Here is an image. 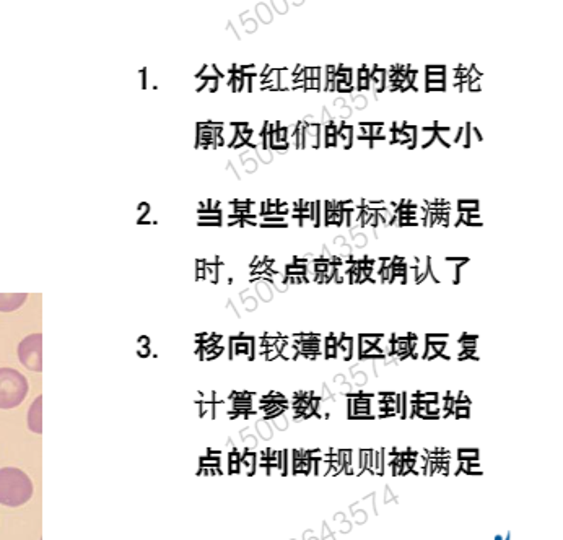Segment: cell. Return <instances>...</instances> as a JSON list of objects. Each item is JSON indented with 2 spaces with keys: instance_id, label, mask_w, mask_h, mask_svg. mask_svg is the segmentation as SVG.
Returning a JSON list of instances; mask_svg holds the SVG:
<instances>
[{
  "instance_id": "cell-17",
  "label": "cell",
  "mask_w": 563,
  "mask_h": 540,
  "mask_svg": "<svg viewBox=\"0 0 563 540\" xmlns=\"http://www.w3.org/2000/svg\"><path fill=\"white\" fill-rule=\"evenodd\" d=\"M370 82L371 85H376V83H386V69H381V67L378 65V69L370 75Z\"/></svg>"
},
{
  "instance_id": "cell-18",
  "label": "cell",
  "mask_w": 563,
  "mask_h": 540,
  "mask_svg": "<svg viewBox=\"0 0 563 540\" xmlns=\"http://www.w3.org/2000/svg\"><path fill=\"white\" fill-rule=\"evenodd\" d=\"M453 417H454L456 420L469 419V417H471V407H466V405H456V404H454Z\"/></svg>"
},
{
  "instance_id": "cell-12",
  "label": "cell",
  "mask_w": 563,
  "mask_h": 540,
  "mask_svg": "<svg viewBox=\"0 0 563 540\" xmlns=\"http://www.w3.org/2000/svg\"><path fill=\"white\" fill-rule=\"evenodd\" d=\"M479 449L477 448H461L458 449V459L459 461H471V459H479Z\"/></svg>"
},
{
  "instance_id": "cell-30",
  "label": "cell",
  "mask_w": 563,
  "mask_h": 540,
  "mask_svg": "<svg viewBox=\"0 0 563 540\" xmlns=\"http://www.w3.org/2000/svg\"><path fill=\"white\" fill-rule=\"evenodd\" d=\"M428 82H446V74H427L425 83Z\"/></svg>"
},
{
  "instance_id": "cell-16",
  "label": "cell",
  "mask_w": 563,
  "mask_h": 540,
  "mask_svg": "<svg viewBox=\"0 0 563 540\" xmlns=\"http://www.w3.org/2000/svg\"><path fill=\"white\" fill-rule=\"evenodd\" d=\"M425 341L427 343H448L449 336L448 334H427Z\"/></svg>"
},
{
  "instance_id": "cell-28",
  "label": "cell",
  "mask_w": 563,
  "mask_h": 540,
  "mask_svg": "<svg viewBox=\"0 0 563 540\" xmlns=\"http://www.w3.org/2000/svg\"><path fill=\"white\" fill-rule=\"evenodd\" d=\"M354 243H355L356 248H364V246H366L368 239H366L365 235H361V233H355V235H354Z\"/></svg>"
},
{
  "instance_id": "cell-15",
  "label": "cell",
  "mask_w": 563,
  "mask_h": 540,
  "mask_svg": "<svg viewBox=\"0 0 563 540\" xmlns=\"http://www.w3.org/2000/svg\"><path fill=\"white\" fill-rule=\"evenodd\" d=\"M329 469H331V462L324 459H316V470L315 475L317 477H326Z\"/></svg>"
},
{
  "instance_id": "cell-20",
  "label": "cell",
  "mask_w": 563,
  "mask_h": 540,
  "mask_svg": "<svg viewBox=\"0 0 563 540\" xmlns=\"http://www.w3.org/2000/svg\"><path fill=\"white\" fill-rule=\"evenodd\" d=\"M361 341H365V342H368V343H371V345H378V342L381 341V337H383V334H361V336H359Z\"/></svg>"
},
{
  "instance_id": "cell-7",
  "label": "cell",
  "mask_w": 563,
  "mask_h": 540,
  "mask_svg": "<svg viewBox=\"0 0 563 540\" xmlns=\"http://www.w3.org/2000/svg\"><path fill=\"white\" fill-rule=\"evenodd\" d=\"M341 356L344 361H350L354 358V337L344 334L341 342L337 343V358Z\"/></svg>"
},
{
  "instance_id": "cell-2",
  "label": "cell",
  "mask_w": 563,
  "mask_h": 540,
  "mask_svg": "<svg viewBox=\"0 0 563 540\" xmlns=\"http://www.w3.org/2000/svg\"><path fill=\"white\" fill-rule=\"evenodd\" d=\"M28 381L20 371L0 368V409H15L23 402L28 394Z\"/></svg>"
},
{
  "instance_id": "cell-33",
  "label": "cell",
  "mask_w": 563,
  "mask_h": 540,
  "mask_svg": "<svg viewBox=\"0 0 563 540\" xmlns=\"http://www.w3.org/2000/svg\"><path fill=\"white\" fill-rule=\"evenodd\" d=\"M472 140H479V142L483 140L482 133L479 132L477 127H474V126H471V143H472Z\"/></svg>"
},
{
  "instance_id": "cell-24",
  "label": "cell",
  "mask_w": 563,
  "mask_h": 540,
  "mask_svg": "<svg viewBox=\"0 0 563 540\" xmlns=\"http://www.w3.org/2000/svg\"><path fill=\"white\" fill-rule=\"evenodd\" d=\"M371 127V138H378L381 133V129L384 127V122H370Z\"/></svg>"
},
{
  "instance_id": "cell-34",
  "label": "cell",
  "mask_w": 563,
  "mask_h": 540,
  "mask_svg": "<svg viewBox=\"0 0 563 540\" xmlns=\"http://www.w3.org/2000/svg\"><path fill=\"white\" fill-rule=\"evenodd\" d=\"M324 343H326V347H337L339 341H337L336 334H331V336H326Z\"/></svg>"
},
{
  "instance_id": "cell-29",
  "label": "cell",
  "mask_w": 563,
  "mask_h": 540,
  "mask_svg": "<svg viewBox=\"0 0 563 540\" xmlns=\"http://www.w3.org/2000/svg\"><path fill=\"white\" fill-rule=\"evenodd\" d=\"M483 474L481 464H472L469 465V470H467V477L469 475H476V477H481Z\"/></svg>"
},
{
  "instance_id": "cell-3",
  "label": "cell",
  "mask_w": 563,
  "mask_h": 540,
  "mask_svg": "<svg viewBox=\"0 0 563 540\" xmlns=\"http://www.w3.org/2000/svg\"><path fill=\"white\" fill-rule=\"evenodd\" d=\"M20 363L26 370L41 373L43 371V336L31 334L25 337L18 345Z\"/></svg>"
},
{
  "instance_id": "cell-31",
  "label": "cell",
  "mask_w": 563,
  "mask_h": 540,
  "mask_svg": "<svg viewBox=\"0 0 563 540\" xmlns=\"http://www.w3.org/2000/svg\"><path fill=\"white\" fill-rule=\"evenodd\" d=\"M205 88H207V90L212 93L219 90V79H209L207 83H205Z\"/></svg>"
},
{
  "instance_id": "cell-42",
  "label": "cell",
  "mask_w": 563,
  "mask_h": 540,
  "mask_svg": "<svg viewBox=\"0 0 563 540\" xmlns=\"http://www.w3.org/2000/svg\"><path fill=\"white\" fill-rule=\"evenodd\" d=\"M324 92L326 93H334V92H336V82H327Z\"/></svg>"
},
{
  "instance_id": "cell-11",
  "label": "cell",
  "mask_w": 563,
  "mask_h": 540,
  "mask_svg": "<svg viewBox=\"0 0 563 540\" xmlns=\"http://www.w3.org/2000/svg\"><path fill=\"white\" fill-rule=\"evenodd\" d=\"M373 456H375V475H384V451L383 449H373Z\"/></svg>"
},
{
  "instance_id": "cell-45",
  "label": "cell",
  "mask_w": 563,
  "mask_h": 540,
  "mask_svg": "<svg viewBox=\"0 0 563 540\" xmlns=\"http://www.w3.org/2000/svg\"><path fill=\"white\" fill-rule=\"evenodd\" d=\"M344 381H345V378L342 375H339V376L334 378V382H336V384H342Z\"/></svg>"
},
{
  "instance_id": "cell-21",
  "label": "cell",
  "mask_w": 563,
  "mask_h": 540,
  "mask_svg": "<svg viewBox=\"0 0 563 540\" xmlns=\"http://www.w3.org/2000/svg\"><path fill=\"white\" fill-rule=\"evenodd\" d=\"M366 104H368V99H366L365 94H355L354 103H352V106H354L355 109H365Z\"/></svg>"
},
{
  "instance_id": "cell-35",
  "label": "cell",
  "mask_w": 563,
  "mask_h": 540,
  "mask_svg": "<svg viewBox=\"0 0 563 540\" xmlns=\"http://www.w3.org/2000/svg\"><path fill=\"white\" fill-rule=\"evenodd\" d=\"M324 356H326V360H334V358H337V347H326Z\"/></svg>"
},
{
  "instance_id": "cell-36",
  "label": "cell",
  "mask_w": 563,
  "mask_h": 540,
  "mask_svg": "<svg viewBox=\"0 0 563 540\" xmlns=\"http://www.w3.org/2000/svg\"><path fill=\"white\" fill-rule=\"evenodd\" d=\"M391 272H393V275H405L407 265L405 264L404 265H393Z\"/></svg>"
},
{
  "instance_id": "cell-43",
  "label": "cell",
  "mask_w": 563,
  "mask_h": 540,
  "mask_svg": "<svg viewBox=\"0 0 563 540\" xmlns=\"http://www.w3.org/2000/svg\"><path fill=\"white\" fill-rule=\"evenodd\" d=\"M334 244H336L337 248H342V246H345V239H344V236H337V238H334Z\"/></svg>"
},
{
  "instance_id": "cell-14",
  "label": "cell",
  "mask_w": 563,
  "mask_h": 540,
  "mask_svg": "<svg viewBox=\"0 0 563 540\" xmlns=\"http://www.w3.org/2000/svg\"><path fill=\"white\" fill-rule=\"evenodd\" d=\"M280 356L283 360H297L298 358V348H297V345H285V347H283L282 350H280Z\"/></svg>"
},
{
  "instance_id": "cell-5",
  "label": "cell",
  "mask_w": 563,
  "mask_h": 540,
  "mask_svg": "<svg viewBox=\"0 0 563 540\" xmlns=\"http://www.w3.org/2000/svg\"><path fill=\"white\" fill-rule=\"evenodd\" d=\"M26 298H28L26 293H12V294L0 293V313H12V311H16L26 302Z\"/></svg>"
},
{
  "instance_id": "cell-1",
  "label": "cell",
  "mask_w": 563,
  "mask_h": 540,
  "mask_svg": "<svg viewBox=\"0 0 563 540\" xmlns=\"http://www.w3.org/2000/svg\"><path fill=\"white\" fill-rule=\"evenodd\" d=\"M33 482L23 470L16 467L0 469V505L18 508L31 500Z\"/></svg>"
},
{
  "instance_id": "cell-13",
  "label": "cell",
  "mask_w": 563,
  "mask_h": 540,
  "mask_svg": "<svg viewBox=\"0 0 563 540\" xmlns=\"http://www.w3.org/2000/svg\"><path fill=\"white\" fill-rule=\"evenodd\" d=\"M384 358H386V353H384L383 350L378 347V345H373V347L364 355V358L361 360H384Z\"/></svg>"
},
{
  "instance_id": "cell-25",
  "label": "cell",
  "mask_w": 563,
  "mask_h": 540,
  "mask_svg": "<svg viewBox=\"0 0 563 540\" xmlns=\"http://www.w3.org/2000/svg\"><path fill=\"white\" fill-rule=\"evenodd\" d=\"M371 347H373L371 343H368V342H365V341H361V338L359 337V360L364 358V355H365Z\"/></svg>"
},
{
  "instance_id": "cell-4",
  "label": "cell",
  "mask_w": 563,
  "mask_h": 540,
  "mask_svg": "<svg viewBox=\"0 0 563 540\" xmlns=\"http://www.w3.org/2000/svg\"><path fill=\"white\" fill-rule=\"evenodd\" d=\"M28 428L36 435L43 433V395H38L28 410Z\"/></svg>"
},
{
  "instance_id": "cell-32",
  "label": "cell",
  "mask_w": 563,
  "mask_h": 540,
  "mask_svg": "<svg viewBox=\"0 0 563 540\" xmlns=\"http://www.w3.org/2000/svg\"><path fill=\"white\" fill-rule=\"evenodd\" d=\"M244 145H246V142L243 140L241 136H238V133H236V137L233 138V142H231L228 147H231V148H241V147H244Z\"/></svg>"
},
{
  "instance_id": "cell-44",
  "label": "cell",
  "mask_w": 563,
  "mask_h": 540,
  "mask_svg": "<svg viewBox=\"0 0 563 540\" xmlns=\"http://www.w3.org/2000/svg\"><path fill=\"white\" fill-rule=\"evenodd\" d=\"M324 72H326V74H334V75H336L337 74V65H326Z\"/></svg>"
},
{
  "instance_id": "cell-22",
  "label": "cell",
  "mask_w": 563,
  "mask_h": 540,
  "mask_svg": "<svg viewBox=\"0 0 563 540\" xmlns=\"http://www.w3.org/2000/svg\"><path fill=\"white\" fill-rule=\"evenodd\" d=\"M417 395H419V400H422V402H434V400L439 399L438 392H417Z\"/></svg>"
},
{
  "instance_id": "cell-26",
  "label": "cell",
  "mask_w": 563,
  "mask_h": 540,
  "mask_svg": "<svg viewBox=\"0 0 563 540\" xmlns=\"http://www.w3.org/2000/svg\"><path fill=\"white\" fill-rule=\"evenodd\" d=\"M425 72L427 74H446V67L444 65H427Z\"/></svg>"
},
{
  "instance_id": "cell-10",
  "label": "cell",
  "mask_w": 563,
  "mask_h": 540,
  "mask_svg": "<svg viewBox=\"0 0 563 540\" xmlns=\"http://www.w3.org/2000/svg\"><path fill=\"white\" fill-rule=\"evenodd\" d=\"M479 204H481V202H479V200H476V199H472V200L459 199L458 205H456V209H458V211H476V210H479V207H481Z\"/></svg>"
},
{
  "instance_id": "cell-39",
  "label": "cell",
  "mask_w": 563,
  "mask_h": 540,
  "mask_svg": "<svg viewBox=\"0 0 563 540\" xmlns=\"http://www.w3.org/2000/svg\"><path fill=\"white\" fill-rule=\"evenodd\" d=\"M354 378H355V381L360 384V386H361V384H365V382H366L365 373H361V371H360V373H354Z\"/></svg>"
},
{
  "instance_id": "cell-8",
  "label": "cell",
  "mask_w": 563,
  "mask_h": 540,
  "mask_svg": "<svg viewBox=\"0 0 563 540\" xmlns=\"http://www.w3.org/2000/svg\"><path fill=\"white\" fill-rule=\"evenodd\" d=\"M430 258L419 260V265L415 267V283H423L430 277Z\"/></svg>"
},
{
  "instance_id": "cell-6",
  "label": "cell",
  "mask_w": 563,
  "mask_h": 540,
  "mask_svg": "<svg viewBox=\"0 0 563 540\" xmlns=\"http://www.w3.org/2000/svg\"><path fill=\"white\" fill-rule=\"evenodd\" d=\"M434 140H437V122H433L432 127H422L417 132V145H420L422 148H428L433 145Z\"/></svg>"
},
{
  "instance_id": "cell-40",
  "label": "cell",
  "mask_w": 563,
  "mask_h": 540,
  "mask_svg": "<svg viewBox=\"0 0 563 540\" xmlns=\"http://www.w3.org/2000/svg\"><path fill=\"white\" fill-rule=\"evenodd\" d=\"M347 101V99H344V98H337L336 101H334V106H336L337 109H341V108H344V106H349V103H345Z\"/></svg>"
},
{
  "instance_id": "cell-38",
  "label": "cell",
  "mask_w": 563,
  "mask_h": 540,
  "mask_svg": "<svg viewBox=\"0 0 563 540\" xmlns=\"http://www.w3.org/2000/svg\"><path fill=\"white\" fill-rule=\"evenodd\" d=\"M462 341L477 342V341H479V336H476V334H462V336L458 338V342H462Z\"/></svg>"
},
{
  "instance_id": "cell-23",
  "label": "cell",
  "mask_w": 563,
  "mask_h": 540,
  "mask_svg": "<svg viewBox=\"0 0 563 540\" xmlns=\"http://www.w3.org/2000/svg\"><path fill=\"white\" fill-rule=\"evenodd\" d=\"M371 88L370 79H356V92H368Z\"/></svg>"
},
{
  "instance_id": "cell-19",
  "label": "cell",
  "mask_w": 563,
  "mask_h": 540,
  "mask_svg": "<svg viewBox=\"0 0 563 540\" xmlns=\"http://www.w3.org/2000/svg\"><path fill=\"white\" fill-rule=\"evenodd\" d=\"M425 90L428 93H437L446 90V82H428L425 83Z\"/></svg>"
},
{
  "instance_id": "cell-37",
  "label": "cell",
  "mask_w": 563,
  "mask_h": 540,
  "mask_svg": "<svg viewBox=\"0 0 563 540\" xmlns=\"http://www.w3.org/2000/svg\"><path fill=\"white\" fill-rule=\"evenodd\" d=\"M481 90H482V80H476V82L469 83V92L479 93Z\"/></svg>"
},
{
  "instance_id": "cell-9",
  "label": "cell",
  "mask_w": 563,
  "mask_h": 540,
  "mask_svg": "<svg viewBox=\"0 0 563 540\" xmlns=\"http://www.w3.org/2000/svg\"><path fill=\"white\" fill-rule=\"evenodd\" d=\"M471 126L469 122L464 127H461L459 133H458V138H456V143H459L464 148H469L471 147Z\"/></svg>"
},
{
  "instance_id": "cell-41",
  "label": "cell",
  "mask_w": 563,
  "mask_h": 540,
  "mask_svg": "<svg viewBox=\"0 0 563 540\" xmlns=\"http://www.w3.org/2000/svg\"><path fill=\"white\" fill-rule=\"evenodd\" d=\"M404 264H405V258H400V255H394V258H393V265H404Z\"/></svg>"
},
{
  "instance_id": "cell-27",
  "label": "cell",
  "mask_w": 563,
  "mask_h": 540,
  "mask_svg": "<svg viewBox=\"0 0 563 540\" xmlns=\"http://www.w3.org/2000/svg\"><path fill=\"white\" fill-rule=\"evenodd\" d=\"M467 80H469V83L476 82V80H482V74L476 69V65H474V64H472L471 70H469V75H467Z\"/></svg>"
}]
</instances>
